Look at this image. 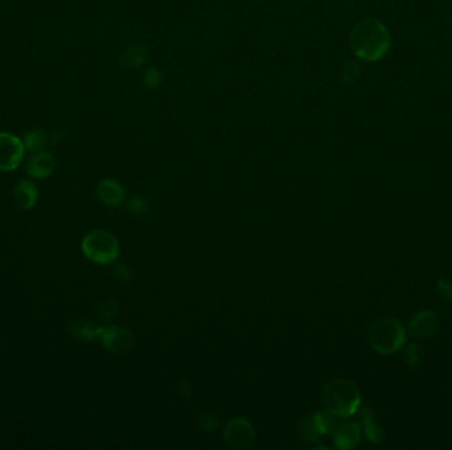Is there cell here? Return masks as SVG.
I'll list each match as a JSON object with an SVG mask.
<instances>
[{
	"label": "cell",
	"instance_id": "1",
	"mask_svg": "<svg viewBox=\"0 0 452 450\" xmlns=\"http://www.w3.org/2000/svg\"><path fill=\"white\" fill-rule=\"evenodd\" d=\"M392 38L380 20L368 18L358 21L351 33V48L365 62H375L390 50Z\"/></svg>",
	"mask_w": 452,
	"mask_h": 450
},
{
	"label": "cell",
	"instance_id": "10",
	"mask_svg": "<svg viewBox=\"0 0 452 450\" xmlns=\"http://www.w3.org/2000/svg\"><path fill=\"white\" fill-rule=\"evenodd\" d=\"M439 325L438 316L431 310L418 312L410 321V329L417 338H427L436 332Z\"/></svg>",
	"mask_w": 452,
	"mask_h": 450
},
{
	"label": "cell",
	"instance_id": "18",
	"mask_svg": "<svg viewBox=\"0 0 452 450\" xmlns=\"http://www.w3.org/2000/svg\"><path fill=\"white\" fill-rule=\"evenodd\" d=\"M422 359V347L418 344H412L406 350V361L409 366H417Z\"/></svg>",
	"mask_w": 452,
	"mask_h": 450
},
{
	"label": "cell",
	"instance_id": "8",
	"mask_svg": "<svg viewBox=\"0 0 452 450\" xmlns=\"http://www.w3.org/2000/svg\"><path fill=\"white\" fill-rule=\"evenodd\" d=\"M98 337L105 347L116 353H122L133 346V337L125 329L106 327L98 329Z\"/></svg>",
	"mask_w": 452,
	"mask_h": 450
},
{
	"label": "cell",
	"instance_id": "17",
	"mask_svg": "<svg viewBox=\"0 0 452 450\" xmlns=\"http://www.w3.org/2000/svg\"><path fill=\"white\" fill-rule=\"evenodd\" d=\"M360 74V67L356 62H348L344 65V67L341 69V73H340V78L344 84H349L352 81H355Z\"/></svg>",
	"mask_w": 452,
	"mask_h": 450
},
{
	"label": "cell",
	"instance_id": "7",
	"mask_svg": "<svg viewBox=\"0 0 452 450\" xmlns=\"http://www.w3.org/2000/svg\"><path fill=\"white\" fill-rule=\"evenodd\" d=\"M56 168V159L48 151H39L33 152L29 156L26 163V171L32 179L44 180L48 179Z\"/></svg>",
	"mask_w": 452,
	"mask_h": 450
},
{
	"label": "cell",
	"instance_id": "21",
	"mask_svg": "<svg viewBox=\"0 0 452 450\" xmlns=\"http://www.w3.org/2000/svg\"><path fill=\"white\" fill-rule=\"evenodd\" d=\"M145 208V200H142V198H139V197H135L133 198L131 201H130V210L133 211V213H143Z\"/></svg>",
	"mask_w": 452,
	"mask_h": 450
},
{
	"label": "cell",
	"instance_id": "11",
	"mask_svg": "<svg viewBox=\"0 0 452 450\" xmlns=\"http://www.w3.org/2000/svg\"><path fill=\"white\" fill-rule=\"evenodd\" d=\"M334 439L337 448L352 449L361 439V428L357 422H348L334 431Z\"/></svg>",
	"mask_w": 452,
	"mask_h": 450
},
{
	"label": "cell",
	"instance_id": "15",
	"mask_svg": "<svg viewBox=\"0 0 452 450\" xmlns=\"http://www.w3.org/2000/svg\"><path fill=\"white\" fill-rule=\"evenodd\" d=\"M363 417H364V429H365L368 440L373 441V442L382 441L384 433L381 431V428L375 424L369 411H365V413L363 415Z\"/></svg>",
	"mask_w": 452,
	"mask_h": 450
},
{
	"label": "cell",
	"instance_id": "14",
	"mask_svg": "<svg viewBox=\"0 0 452 450\" xmlns=\"http://www.w3.org/2000/svg\"><path fill=\"white\" fill-rule=\"evenodd\" d=\"M148 58V50L145 47L133 45L126 49L121 56V64L126 67H138L145 64Z\"/></svg>",
	"mask_w": 452,
	"mask_h": 450
},
{
	"label": "cell",
	"instance_id": "20",
	"mask_svg": "<svg viewBox=\"0 0 452 450\" xmlns=\"http://www.w3.org/2000/svg\"><path fill=\"white\" fill-rule=\"evenodd\" d=\"M438 291L444 300H452V283L447 279H441L438 283Z\"/></svg>",
	"mask_w": 452,
	"mask_h": 450
},
{
	"label": "cell",
	"instance_id": "5",
	"mask_svg": "<svg viewBox=\"0 0 452 450\" xmlns=\"http://www.w3.org/2000/svg\"><path fill=\"white\" fill-rule=\"evenodd\" d=\"M26 147L23 139L11 133H0V172L16 171L23 163Z\"/></svg>",
	"mask_w": 452,
	"mask_h": 450
},
{
	"label": "cell",
	"instance_id": "12",
	"mask_svg": "<svg viewBox=\"0 0 452 450\" xmlns=\"http://www.w3.org/2000/svg\"><path fill=\"white\" fill-rule=\"evenodd\" d=\"M97 193L101 201L105 202L109 206H116L125 198V189L122 185L111 179H105L99 182Z\"/></svg>",
	"mask_w": 452,
	"mask_h": 450
},
{
	"label": "cell",
	"instance_id": "13",
	"mask_svg": "<svg viewBox=\"0 0 452 450\" xmlns=\"http://www.w3.org/2000/svg\"><path fill=\"white\" fill-rule=\"evenodd\" d=\"M49 142H52L50 134H47L45 131L39 130V128H32L23 136L24 147H26V150H28L31 154L44 151Z\"/></svg>",
	"mask_w": 452,
	"mask_h": 450
},
{
	"label": "cell",
	"instance_id": "2",
	"mask_svg": "<svg viewBox=\"0 0 452 450\" xmlns=\"http://www.w3.org/2000/svg\"><path fill=\"white\" fill-rule=\"evenodd\" d=\"M321 403L327 412L332 413L334 416L349 417L358 410L361 395L356 384L338 378L332 379L324 386L321 393Z\"/></svg>",
	"mask_w": 452,
	"mask_h": 450
},
{
	"label": "cell",
	"instance_id": "6",
	"mask_svg": "<svg viewBox=\"0 0 452 450\" xmlns=\"http://www.w3.org/2000/svg\"><path fill=\"white\" fill-rule=\"evenodd\" d=\"M225 441L231 445L233 449L246 450L251 448L255 441V432L253 429L250 422L245 419H231L226 424L224 431Z\"/></svg>",
	"mask_w": 452,
	"mask_h": 450
},
{
	"label": "cell",
	"instance_id": "4",
	"mask_svg": "<svg viewBox=\"0 0 452 450\" xmlns=\"http://www.w3.org/2000/svg\"><path fill=\"white\" fill-rule=\"evenodd\" d=\"M81 249L84 255L93 263L109 264L119 255V242L110 231L93 230L84 237Z\"/></svg>",
	"mask_w": 452,
	"mask_h": 450
},
{
	"label": "cell",
	"instance_id": "9",
	"mask_svg": "<svg viewBox=\"0 0 452 450\" xmlns=\"http://www.w3.org/2000/svg\"><path fill=\"white\" fill-rule=\"evenodd\" d=\"M13 198L16 206L21 210H31L39 200V189L31 180H21L13 189Z\"/></svg>",
	"mask_w": 452,
	"mask_h": 450
},
{
	"label": "cell",
	"instance_id": "3",
	"mask_svg": "<svg viewBox=\"0 0 452 450\" xmlns=\"http://www.w3.org/2000/svg\"><path fill=\"white\" fill-rule=\"evenodd\" d=\"M372 347L380 354H393L406 342L404 326L390 317H382L375 321L368 333Z\"/></svg>",
	"mask_w": 452,
	"mask_h": 450
},
{
	"label": "cell",
	"instance_id": "19",
	"mask_svg": "<svg viewBox=\"0 0 452 450\" xmlns=\"http://www.w3.org/2000/svg\"><path fill=\"white\" fill-rule=\"evenodd\" d=\"M145 85L150 89L159 86L162 82V74L156 67H150L145 74Z\"/></svg>",
	"mask_w": 452,
	"mask_h": 450
},
{
	"label": "cell",
	"instance_id": "16",
	"mask_svg": "<svg viewBox=\"0 0 452 450\" xmlns=\"http://www.w3.org/2000/svg\"><path fill=\"white\" fill-rule=\"evenodd\" d=\"M73 334L77 335L82 339H92L94 337H98V329H94L93 326L87 322H75L70 325Z\"/></svg>",
	"mask_w": 452,
	"mask_h": 450
}]
</instances>
